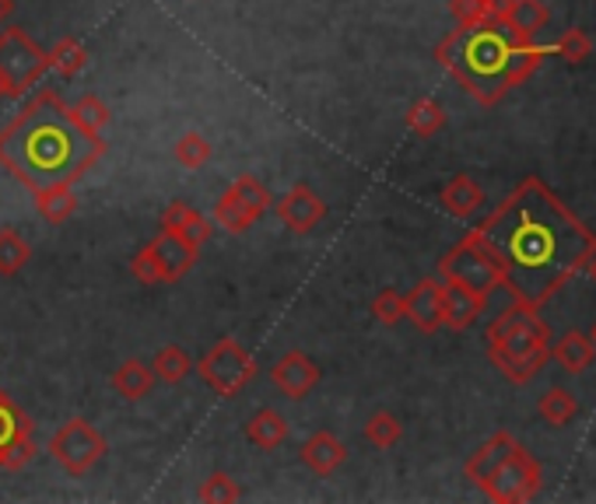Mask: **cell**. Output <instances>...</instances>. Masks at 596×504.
I'll list each match as a JSON object with an SVG mask.
<instances>
[{
	"label": "cell",
	"mask_w": 596,
	"mask_h": 504,
	"mask_svg": "<svg viewBox=\"0 0 596 504\" xmlns=\"http://www.w3.org/2000/svg\"><path fill=\"white\" fill-rule=\"evenodd\" d=\"M407 127H410V133H418V137H436V133L445 127V109L436 103V98H418V103L407 109Z\"/></svg>",
	"instance_id": "obj_28"
},
{
	"label": "cell",
	"mask_w": 596,
	"mask_h": 504,
	"mask_svg": "<svg viewBox=\"0 0 596 504\" xmlns=\"http://www.w3.org/2000/svg\"><path fill=\"white\" fill-rule=\"evenodd\" d=\"M85 63H88V49L81 46L78 39H60L53 43V49H49V67L60 74V77H78L81 71H85Z\"/></svg>",
	"instance_id": "obj_26"
},
{
	"label": "cell",
	"mask_w": 596,
	"mask_h": 504,
	"mask_svg": "<svg viewBox=\"0 0 596 504\" xmlns=\"http://www.w3.org/2000/svg\"><path fill=\"white\" fill-rule=\"evenodd\" d=\"M485 344L488 361L516 385L534 382L551 358V329L544 326L537 309L520 305V301H512V309L488 323Z\"/></svg>",
	"instance_id": "obj_4"
},
{
	"label": "cell",
	"mask_w": 596,
	"mask_h": 504,
	"mask_svg": "<svg viewBox=\"0 0 596 504\" xmlns=\"http://www.w3.org/2000/svg\"><path fill=\"white\" fill-rule=\"evenodd\" d=\"M32 249L19 231H0V274L14 277L28 263Z\"/></svg>",
	"instance_id": "obj_32"
},
{
	"label": "cell",
	"mask_w": 596,
	"mask_h": 504,
	"mask_svg": "<svg viewBox=\"0 0 596 504\" xmlns=\"http://www.w3.org/2000/svg\"><path fill=\"white\" fill-rule=\"evenodd\" d=\"M467 239L485 249L512 301L529 309L548 305L596 256V235L540 176H526Z\"/></svg>",
	"instance_id": "obj_1"
},
{
	"label": "cell",
	"mask_w": 596,
	"mask_h": 504,
	"mask_svg": "<svg viewBox=\"0 0 596 504\" xmlns=\"http://www.w3.org/2000/svg\"><path fill=\"white\" fill-rule=\"evenodd\" d=\"M271 382H274V389L285 393L288 399H306L320 382V364L309 355H302V350H288L285 358L274 361Z\"/></svg>",
	"instance_id": "obj_13"
},
{
	"label": "cell",
	"mask_w": 596,
	"mask_h": 504,
	"mask_svg": "<svg viewBox=\"0 0 596 504\" xmlns=\"http://www.w3.org/2000/svg\"><path fill=\"white\" fill-rule=\"evenodd\" d=\"M46 71L49 53L25 28L11 25L0 32V103L4 98H22Z\"/></svg>",
	"instance_id": "obj_5"
},
{
	"label": "cell",
	"mask_w": 596,
	"mask_h": 504,
	"mask_svg": "<svg viewBox=\"0 0 596 504\" xmlns=\"http://www.w3.org/2000/svg\"><path fill=\"white\" fill-rule=\"evenodd\" d=\"M36 434H32V420L14 407L11 396L0 389V469H25L36 459Z\"/></svg>",
	"instance_id": "obj_11"
},
{
	"label": "cell",
	"mask_w": 596,
	"mask_h": 504,
	"mask_svg": "<svg viewBox=\"0 0 596 504\" xmlns=\"http://www.w3.org/2000/svg\"><path fill=\"white\" fill-rule=\"evenodd\" d=\"M196 260V249L183 242L172 231H158V239L147 242L134 260H130V274L138 284H176Z\"/></svg>",
	"instance_id": "obj_8"
},
{
	"label": "cell",
	"mask_w": 596,
	"mask_h": 504,
	"mask_svg": "<svg viewBox=\"0 0 596 504\" xmlns=\"http://www.w3.org/2000/svg\"><path fill=\"white\" fill-rule=\"evenodd\" d=\"M162 231L179 235V239L190 242L196 252H201V245L211 242L214 221H211V217H204L201 211H193L190 204H183V200H172V204L165 207V214H162Z\"/></svg>",
	"instance_id": "obj_16"
},
{
	"label": "cell",
	"mask_w": 596,
	"mask_h": 504,
	"mask_svg": "<svg viewBox=\"0 0 596 504\" xmlns=\"http://www.w3.org/2000/svg\"><path fill=\"white\" fill-rule=\"evenodd\" d=\"M231 190H236L242 200H246V207H250L257 217H263L271 207H274V196H271V190L263 187V182L257 179V176H239L236 182H231Z\"/></svg>",
	"instance_id": "obj_35"
},
{
	"label": "cell",
	"mask_w": 596,
	"mask_h": 504,
	"mask_svg": "<svg viewBox=\"0 0 596 504\" xmlns=\"http://www.w3.org/2000/svg\"><path fill=\"white\" fill-rule=\"evenodd\" d=\"M298 459L309 469L312 477H334L337 469L344 466L347 459V445L337 439L334 431H312L309 439L302 442V452H298Z\"/></svg>",
	"instance_id": "obj_15"
},
{
	"label": "cell",
	"mask_w": 596,
	"mask_h": 504,
	"mask_svg": "<svg viewBox=\"0 0 596 504\" xmlns=\"http://www.w3.org/2000/svg\"><path fill=\"white\" fill-rule=\"evenodd\" d=\"M589 271H593V277H596V256H593V263H589Z\"/></svg>",
	"instance_id": "obj_41"
},
{
	"label": "cell",
	"mask_w": 596,
	"mask_h": 504,
	"mask_svg": "<svg viewBox=\"0 0 596 504\" xmlns=\"http://www.w3.org/2000/svg\"><path fill=\"white\" fill-rule=\"evenodd\" d=\"M155 372H152V364H144V361H138V358H127L120 368L112 372V389L120 393L127 403H138V399H144L147 393L155 389Z\"/></svg>",
	"instance_id": "obj_24"
},
{
	"label": "cell",
	"mask_w": 596,
	"mask_h": 504,
	"mask_svg": "<svg viewBox=\"0 0 596 504\" xmlns=\"http://www.w3.org/2000/svg\"><path fill=\"white\" fill-rule=\"evenodd\" d=\"M71 112H74V120H78L81 127L92 130V133H98V137H103L106 127H109V120H112L109 106H106L98 95H81L78 103L71 106Z\"/></svg>",
	"instance_id": "obj_31"
},
{
	"label": "cell",
	"mask_w": 596,
	"mask_h": 504,
	"mask_svg": "<svg viewBox=\"0 0 596 504\" xmlns=\"http://www.w3.org/2000/svg\"><path fill=\"white\" fill-rule=\"evenodd\" d=\"M450 11L456 25H477L491 19V14H499V8H494L491 0H450Z\"/></svg>",
	"instance_id": "obj_38"
},
{
	"label": "cell",
	"mask_w": 596,
	"mask_h": 504,
	"mask_svg": "<svg viewBox=\"0 0 596 504\" xmlns=\"http://www.w3.org/2000/svg\"><path fill=\"white\" fill-rule=\"evenodd\" d=\"M152 372L165 385H179V382H183L193 372V358L179 344H165L158 355H155V361H152Z\"/></svg>",
	"instance_id": "obj_25"
},
{
	"label": "cell",
	"mask_w": 596,
	"mask_h": 504,
	"mask_svg": "<svg viewBox=\"0 0 596 504\" xmlns=\"http://www.w3.org/2000/svg\"><path fill=\"white\" fill-rule=\"evenodd\" d=\"M172 155H176V161L183 165V168H204L211 161V141L204 137V133L190 130V133H183V137L176 141Z\"/></svg>",
	"instance_id": "obj_34"
},
{
	"label": "cell",
	"mask_w": 596,
	"mask_h": 504,
	"mask_svg": "<svg viewBox=\"0 0 596 504\" xmlns=\"http://www.w3.org/2000/svg\"><path fill=\"white\" fill-rule=\"evenodd\" d=\"M211 221H214V228H222V231H228V235H242V231H250L260 217L246 207V200L236 193V190H225L222 196H218V204H214V211H211Z\"/></svg>",
	"instance_id": "obj_23"
},
{
	"label": "cell",
	"mask_w": 596,
	"mask_h": 504,
	"mask_svg": "<svg viewBox=\"0 0 596 504\" xmlns=\"http://www.w3.org/2000/svg\"><path fill=\"white\" fill-rule=\"evenodd\" d=\"M49 456L68 477H85L106 456V439L85 417H71L49 434Z\"/></svg>",
	"instance_id": "obj_6"
},
{
	"label": "cell",
	"mask_w": 596,
	"mask_h": 504,
	"mask_svg": "<svg viewBox=\"0 0 596 504\" xmlns=\"http://www.w3.org/2000/svg\"><path fill=\"white\" fill-rule=\"evenodd\" d=\"M201 501L207 504H231V501H242V487L236 477L228 473H211L204 483H201Z\"/></svg>",
	"instance_id": "obj_36"
},
{
	"label": "cell",
	"mask_w": 596,
	"mask_h": 504,
	"mask_svg": "<svg viewBox=\"0 0 596 504\" xmlns=\"http://www.w3.org/2000/svg\"><path fill=\"white\" fill-rule=\"evenodd\" d=\"M575 396L569 393V389H548L540 396V403H537V413H540V420L544 424H551V428H565L569 420L575 417Z\"/></svg>",
	"instance_id": "obj_29"
},
{
	"label": "cell",
	"mask_w": 596,
	"mask_h": 504,
	"mask_svg": "<svg viewBox=\"0 0 596 504\" xmlns=\"http://www.w3.org/2000/svg\"><path fill=\"white\" fill-rule=\"evenodd\" d=\"M551 53L561 57L565 63H586V60L593 57V39H589V32H583V28L561 32V39L551 43Z\"/></svg>",
	"instance_id": "obj_33"
},
{
	"label": "cell",
	"mask_w": 596,
	"mask_h": 504,
	"mask_svg": "<svg viewBox=\"0 0 596 504\" xmlns=\"http://www.w3.org/2000/svg\"><path fill=\"white\" fill-rule=\"evenodd\" d=\"M36 207L49 225H63L78 211V196L71 187H53V190L36 193Z\"/></svg>",
	"instance_id": "obj_27"
},
{
	"label": "cell",
	"mask_w": 596,
	"mask_h": 504,
	"mask_svg": "<svg viewBox=\"0 0 596 504\" xmlns=\"http://www.w3.org/2000/svg\"><path fill=\"white\" fill-rule=\"evenodd\" d=\"M372 315H376L383 326H396V323L404 319V295H401V291H393V288L379 291V295L372 298Z\"/></svg>",
	"instance_id": "obj_37"
},
{
	"label": "cell",
	"mask_w": 596,
	"mask_h": 504,
	"mask_svg": "<svg viewBox=\"0 0 596 504\" xmlns=\"http://www.w3.org/2000/svg\"><path fill=\"white\" fill-rule=\"evenodd\" d=\"M439 200L453 217H463V221H467V217H474L477 211L485 207V190L477 187L467 172H460V176H453L450 182H445V190H442Z\"/></svg>",
	"instance_id": "obj_20"
},
{
	"label": "cell",
	"mask_w": 596,
	"mask_h": 504,
	"mask_svg": "<svg viewBox=\"0 0 596 504\" xmlns=\"http://www.w3.org/2000/svg\"><path fill=\"white\" fill-rule=\"evenodd\" d=\"M404 319H410L421 333H436L442 326V280L425 277L404 295Z\"/></svg>",
	"instance_id": "obj_14"
},
{
	"label": "cell",
	"mask_w": 596,
	"mask_h": 504,
	"mask_svg": "<svg viewBox=\"0 0 596 504\" xmlns=\"http://www.w3.org/2000/svg\"><path fill=\"white\" fill-rule=\"evenodd\" d=\"M502 25L520 39H537V32L548 28L551 11L540 4V0H502L499 8Z\"/></svg>",
	"instance_id": "obj_18"
},
{
	"label": "cell",
	"mask_w": 596,
	"mask_h": 504,
	"mask_svg": "<svg viewBox=\"0 0 596 504\" xmlns=\"http://www.w3.org/2000/svg\"><path fill=\"white\" fill-rule=\"evenodd\" d=\"M491 4H494V8H502V0H491Z\"/></svg>",
	"instance_id": "obj_42"
},
{
	"label": "cell",
	"mask_w": 596,
	"mask_h": 504,
	"mask_svg": "<svg viewBox=\"0 0 596 504\" xmlns=\"http://www.w3.org/2000/svg\"><path fill=\"white\" fill-rule=\"evenodd\" d=\"M485 305H488V301L477 298L474 291L460 288V284L442 280V326L463 333L467 326L477 323V315L485 312Z\"/></svg>",
	"instance_id": "obj_17"
},
{
	"label": "cell",
	"mask_w": 596,
	"mask_h": 504,
	"mask_svg": "<svg viewBox=\"0 0 596 504\" xmlns=\"http://www.w3.org/2000/svg\"><path fill=\"white\" fill-rule=\"evenodd\" d=\"M401 439H404V424L390 410H376L366 420V442L369 445H376V448H393Z\"/></svg>",
	"instance_id": "obj_30"
},
{
	"label": "cell",
	"mask_w": 596,
	"mask_h": 504,
	"mask_svg": "<svg viewBox=\"0 0 596 504\" xmlns=\"http://www.w3.org/2000/svg\"><path fill=\"white\" fill-rule=\"evenodd\" d=\"M246 439H250V445H257L260 452H277L288 439V420L274 407H263L246 420Z\"/></svg>",
	"instance_id": "obj_22"
},
{
	"label": "cell",
	"mask_w": 596,
	"mask_h": 504,
	"mask_svg": "<svg viewBox=\"0 0 596 504\" xmlns=\"http://www.w3.org/2000/svg\"><path fill=\"white\" fill-rule=\"evenodd\" d=\"M193 368L201 372V379L211 385L214 393L231 399V396H239L246 385L253 382V375H257V358L239 340L225 336V340L214 344L207 355L201 358V364H193Z\"/></svg>",
	"instance_id": "obj_9"
},
{
	"label": "cell",
	"mask_w": 596,
	"mask_h": 504,
	"mask_svg": "<svg viewBox=\"0 0 596 504\" xmlns=\"http://www.w3.org/2000/svg\"><path fill=\"white\" fill-rule=\"evenodd\" d=\"M551 358L561 364V372H569V375H583L586 368L593 364L596 358V347L589 340V333L583 329H569L561 340L551 347Z\"/></svg>",
	"instance_id": "obj_21"
},
{
	"label": "cell",
	"mask_w": 596,
	"mask_h": 504,
	"mask_svg": "<svg viewBox=\"0 0 596 504\" xmlns=\"http://www.w3.org/2000/svg\"><path fill=\"white\" fill-rule=\"evenodd\" d=\"M540 463L529 456V448H523L520 442L509 448V456L491 469V477L477 487L485 497L499 501V504H523V501H534L540 494Z\"/></svg>",
	"instance_id": "obj_7"
},
{
	"label": "cell",
	"mask_w": 596,
	"mask_h": 504,
	"mask_svg": "<svg viewBox=\"0 0 596 504\" xmlns=\"http://www.w3.org/2000/svg\"><path fill=\"white\" fill-rule=\"evenodd\" d=\"M14 14V0H0V28H4V22Z\"/></svg>",
	"instance_id": "obj_39"
},
{
	"label": "cell",
	"mask_w": 596,
	"mask_h": 504,
	"mask_svg": "<svg viewBox=\"0 0 596 504\" xmlns=\"http://www.w3.org/2000/svg\"><path fill=\"white\" fill-rule=\"evenodd\" d=\"M106 137L85 130L53 88H43L0 130V165L32 193L74 187L103 158Z\"/></svg>",
	"instance_id": "obj_2"
},
{
	"label": "cell",
	"mask_w": 596,
	"mask_h": 504,
	"mask_svg": "<svg viewBox=\"0 0 596 504\" xmlns=\"http://www.w3.org/2000/svg\"><path fill=\"white\" fill-rule=\"evenodd\" d=\"M544 57H551V46L512 36L499 14L477 25H456L436 46V60L481 106H499L516 84L537 74Z\"/></svg>",
	"instance_id": "obj_3"
},
{
	"label": "cell",
	"mask_w": 596,
	"mask_h": 504,
	"mask_svg": "<svg viewBox=\"0 0 596 504\" xmlns=\"http://www.w3.org/2000/svg\"><path fill=\"white\" fill-rule=\"evenodd\" d=\"M589 340H593V347H596V326H593V333H589Z\"/></svg>",
	"instance_id": "obj_40"
},
{
	"label": "cell",
	"mask_w": 596,
	"mask_h": 504,
	"mask_svg": "<svg viewBox=\"0 0 596 504\" xmlns=\"http://www.w3.org/2000/svg\"><path fill=\"white\" fill-rule=\"evenodd\" d=\"M439 277L450 280V284H460V288L474 291L485 301L491 298L494 288H502V277H499V271H494V263L485 256L481 245L467 239V235H463V239L439 260Z\"/></svg>",
	"instance_id": "obj_10"
},
{
	"label": "cell",
	"mask_w": 596,
	"mask_h": 504,
	"mask_svg": "<svg viewBox=\"0 0 596 504\" xmlns=\"http://www.w3.org/2000/svg\"><path fill=\"white\" fill-rule=\"evenodd\" d=\"M274 211H277V221L285 225L288 231L295 235H309L312 228H320L323 225V217H326V200L306 187V182H295V187L274 200Z\"/></svg>",
	"instance_id": "obj_12"
},
{
	"label": "cell",
	"mask_w": 596,
	"mask_h": 504,
	"mask_svg": "<svg viewBox=\"0 0 596 504\" xmlns=\"http://www.w3.org/2000/svg\"><path fill=\"white\" fill-rule=\"evenodd\" d=\"M512 445H516V439H512L509 431H494L491 439L467 459V466H463V473H467V480H470L474 487H481V483L491 477V469L509 456V448H512Z\"/></svg>",
	"instance_id": "obj_19"
}]
</instances>
